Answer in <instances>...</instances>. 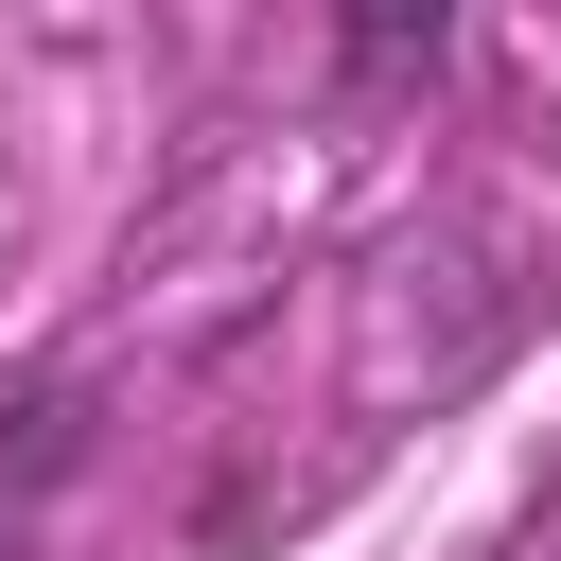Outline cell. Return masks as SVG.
I'll use <instances>...</instances> for the list:
<instances>
[{"label":"cell","mask_w":561,"mask_h":561,"mask_svg":"<svg viewBox=\"0 0 561 561\" xmlns=\"http://www.w3.org/2000/svg\"><path fill=\"white\" fill-rule=\"evenodd\" d=\"M438 35H456V0H351V70H368V88L438 70Z\"/></svg>","instance_id":"obj_1"},{"label":"cell","mask_w":561,"mask_h":561,"mask_svg":"<svg viewBox=\"0 0 561 561\" xmlns=\"http://www.w3.org/2000/svg\"><path fill=\"white\" fill-rule=\"evenodd\" d=\"M0 561H18V508H0Z\"/></svg>","instance_id":"obj_2"}]
</instances>
